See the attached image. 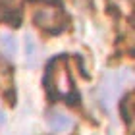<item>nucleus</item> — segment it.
I'll list each match as a JSON object with an SVG mask.
<instances>
[{
  "instance_id": "nucleus-9",
  "label": "nucleus",
  "mask_w": 135,
  "mask_h": 135,
  "mask_svg": "<svg viewBox=\"0 0 135 135\" xmlns=\"http://www.w3.org/2000/svg\"><path fill=\"white\" fill-rule=\"evenodd\" d=\"M6 124V116H4V112H2V110H0V127H2Z\"/></svg>"
},
{
  "instance_id": "nucleus-4",
  "label": "nucleus",
  "mask_w": 135,
  "mask_h": 135,
  "mask_svg": "<svg viewBox=\"0 0 135 135\" xmlns=\"http://www.w3.org/2000/svg\"><path fill=\"white\" fill-rule=\"evenodd\" d=\"M48 126H50V129H52L54 133H64V131H68V129L73 126V122H71L70 116L56 112V114H50V116H48Z\"/></svg>"
},
{
  "instance_id": "nucleus-8",
  "label": "nucleus",
  "mask_w": 135,
  "mask_h": 135,
  "mask_svg": "<svg viewBox=\"0 0 135 135\" xmlns=\"http://www.w3.org/2000/svg\"><path fill=\"white\" fill-rule=\"evenodd\" d=\"M62 99L66 100V104H68V106H73V108L81 104V97H79V93H77L75 89H70V91H68V93L62 97Z\"/></svg>"
},
{
  "instance_id": "nucleus-1",
  "label": "nucleus",
  "mask_w": 135,
  "mask_h": 135,
  "mask_svg": "<svg viewBox=\"0 0 135 135\" xmlns=\"http://www.w3.org/2000/svg\"><path fill=\"white\" fill-rule=\"evenodd\" d=\"M33 21L42 29V31H46V33H50V35L62 33L64 29H66V25H68V17H66V14H64L60 8H56V10H39V12H35Z\"/></svg>"
},
{
  "instance_id": "nucleus-7",
  "label": "nucleus",
  "mask_w": 135,
  "mask_h": 135,
  "mask_svg": "<svg viewBox=\"0 0 135 135\" xmlns=\"http://www.w3.org/2000/svg\"><path fill=\"white\" fill-rule=\"evenodd\" d=\"M2 20H4L6 25H10V27L17 29V27L21 25V12L17 10V8H8V10L4 12Z\"/></svg>"
},
{
  "instance_id": "nucleus-3",
  "label": "nucleus",
  "mask_w": 135,
  "mask_h": 135,
  "mask_svg": "<svg viewBox=\"0 0 135 135\" xmlns=\"http://www.w3.org/2000/svg\"><path fill=\"white\" fill-rule=\"evenodd\" d=\"M39 60H41V45L37 42L33 35H27L25 37V62L35 68L39 66Z\"/></svg>"
},
{
  "instance_id": "nucleus-6",
  "label": "nucleus",
  "mask_w": 135,
  "mask_h": 135,
  "mask_svg": "<svg viewBox=\"0 0 135 135\" xmlns=\"http://www.w3.org/2000/svg\"><path fill=\"white\" fill-rule=\"evenodd\" d=\"M120 114L126 124H131L133 118V93H127L124 99L120 100Z\"/></svg>"
},
{
  "instance_id": "nucleus-2",
  "label": "nucleus",
  "mask_w": 135,
  "mask_h": 135,
  "mask_svg": "<svg viewBox=\"0 0 135 135\" xmlns=\"http://www.w3.org/2000/svg\"><path fill=\"white\" fill-rule=\"evenodd\" d=\"M126 79V73H110V75L104 77L102 81V87H100V97H102V102H112L118 99V93L122 91V81Z\"/></svg>"
},
{
  "instance_id": "nucleus-5",
  "label": "nucleus",
  "mask_w": 135,
  "mask_h": 135,
  "mask_svg": "<svg viewBox=\"0 0 135 135\" xmlns=\"http://www.w3.org/2000/svg\"><path fill=\"white\" fill-rule=\"evenodd\" d=\"M0 50L8 60H14L17 54V39L12 33H2L0 35Z\"/></svg>"
}]
</instances>
